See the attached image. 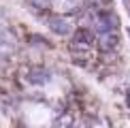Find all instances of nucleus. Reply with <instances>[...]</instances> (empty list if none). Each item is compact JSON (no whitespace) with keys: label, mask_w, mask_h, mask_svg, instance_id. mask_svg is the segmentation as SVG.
Masks as SVG:
<instances>
[{"label":"nucleus","mask_w":130,"mask_h":128,"mask_svg":"<svg viewBox=\"0 0 130 128\" xmlns=\"http://www.w3.org/2000/svg\"><path fill=\"white\" fill-rule=\"evenodd\" d=\"M73 43L90 49V47L96 45V32L92 30V28H88V26H81V28L73 30Z\"/></svg>","instance_id":"f257e3e1"},{"label":"nucleus","mask_w":130,"mask_h":128,"mask_svg":"<svg viewBox=\"0 0 130 128\" xmlns=\"http://www.w3.org/2000/svg\"><path fill=\"white\" fill-rule=\"evenodd\" d=\"M47 26H49L51 32H56V34H60V36L73 34V26H70V21L66 17H62V15H49V17H47Z\"/></svg>","instance_id":"f03ea898"},{"label":"nucleus","mask_w":130,"mask_h":128,"mask_svg":"<svg viewBox=\"0 0 130 128\" xmlns=\"http://www.w3.org/2000/svg\"><path fill=\"white\" fill-rule=\"evenodd\" d=\"M96 45L100 51H113L120 45V36L117 32H105V34H96Z\"/></svg>","instance_id":"7ed1b4c3"},{"label":"nucleus","mask_w":130,"mask_h":128,"mask_svg":"<svg viewBox=\"0 0 130 128\" xmlns=\"http://www.w3.org/2000/svg\"><path fill=\"white\" fill-rule=\"evenodd\" d=\"M28 79L32 83H47L49 81V73H47L45 68H32L28 73Z\"/></svg>","instance_id":"20e7f679"},{"label":"nucleus","mask_w":130,"mask_h":128,"mask_svg":"<svg viewBox=\"0 0 130 128\" xmlns=\"http://www.w3.org/2000/svg\"><path fill=\"white\" fill-rule=\"evenodd\" d=\"M126 105H128V107H130V94H128V96H126Z\"/></svg>","instance_id":"39448f33"},{"label":"nucleus","mask_w":130,"mask_h":128,"mask_svg":"<svg viewBox=\"0 0 130 128\" xmlns=\"http://www.w3.org/2000/svg\"><path fill=\"white\" fill-rule=\"evenodd\" d=\"M124 4H126V7L130 9V0H124Z\"/></svg>","instance_id":"423d86ee"},{"label":"nucleus","mask_w":130,"mask_h":128,"mask_svg":"<svg viewBox=\"0 0 130 128\" xmlns=\"http://www.w3.org/2000/svg\"><path fill=\"white\" fill-rule=\"evenodd\" d=\"M128 117H130V115H128Z\"/></svg>","instance_id":"0eeeda50"}]
</instances>
